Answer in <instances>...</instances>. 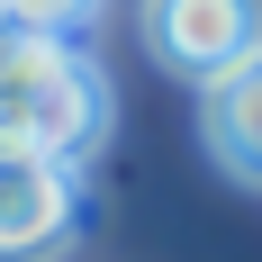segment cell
I'll use <instances>...</instances> for the list:
<instances>
[{
    "label": "cell",
    "mask_w": 262,
    "mask_h": 262,
    "mask_svg": "<svg viewBox=\"0 0 262 262\" xmlns=\"http://www.w3.org/2000/svg\"><path fill=\"white\" fill-rule=\"evenodd\" d=\"M108 136V81L73 36H36V27H0V154L36 163H81Z\"/></svg>",
    "instance_id": "cell-1"
},
{
    "label": "cell",
    "mask_w": 262,
    "mask_h": 262,
    "mask_svg": "<svg viewBox=\"0 0 262 262\" xmlns=\"http://www.w3.org/2000/svg\"><path fill=\"white\" fill-rule=\"evenodd\" d=\"M100 18V0H0V27H36V36H73Z\"/></svg>",
    "instance_id": "cell-5"
},
{
    "label": "cell",
    "mask_w": 262,
    "mask_h": 262,
    "mask_svg": "<svg viewBox=\"0 0 262 262\" xmlns=\"http://www.w3.org/2000/svg\"><path fill=\"white\" fill-rule=\"evenodd\" d=\"M81 235V172L0 154V262H54Z\"/></svg>",
    "instance_id": "cell-3"
},
{
    "label": "cell",
    "mask_w": 262,
    "mask_h": 262,
    "mask_svg": "<svg viewBox=\"0 0 262 262\" xmlns=\"http://www.w3.org/2000/svg\"><path fill=\"white\" fill-rule=\"evenodd\" d=\"M199 136H208L217 172H235L244 190H262V54H244L226 81L199 91Z\"/></svg>",
    "instance_id": "cell-4"
},
{
    "label": "cell",
    "mask_w": 262,
    "mask_h": 262,
    "mask_svg": "<svg viewBox=\"0 0 262 262\" xmlns=\"http://www.w3.org/2000/svg\"><path fill=\"white\" fill-rule=\"evenodd\" d=\"M145 54L181 81H226L244 54H262V0H145L136 9Z\"/></svg>",
    "instance_id": "cell-2"
}]
</instances>
